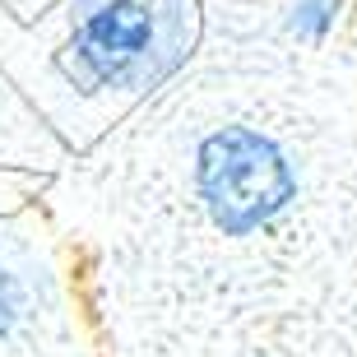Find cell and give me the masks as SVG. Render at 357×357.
I'll return each instance as SVG.
<instances>
[{"instance_id": "1", "label": "cell", "mask_w": 357, "mask_h": 357, "mask_svg": "<svg viewBox=\"0 0 357 357\" xmlns=\"http://www.w3.org/2000/svg\"><path fill=\"white\" fill-rule=\"evenodd\" d=\"M190 0H79L75 61L98 84H144L190 47Z\"/></svg>"}, {"instance_id": "2", "label": "cell", "mask_w": 357, "mask_h": 357, "mask_svg": "<svg viewBox=\"0 0 357 357\" xmlns=\"http://www.w3.org/2000/svg\"><path fill=\"white\" fill-rule=\"evenodd\" d=\"M292 185L297 181L278 144L246 126H223L199 144V195L213 223L232 237L269 223L292 199Z\"/></svg>"}, {"instance_id": "3", "label": "cell", "mask_w": 357, "mask_h": 357, "mask_svg": "<svg viewBox=\"0 0 357 357\" xmlns=\"http://www.w3.org/2000/svg\"><path fill=\"white\" fill-rule=\"evenodd\" d=\"M334 10H339V0H297L292 14H288V33L320 42L325 33H330V24H334Z\"/></svg>"}, {"instance_id": "4", "label": "cell", "mask_w": 357, "mask_h": 357, "mask_svg": "<svg viewBox=\"0 0 357 357\" xmlns=\"http://www.w3.org/2000/svg\"><path fill=\"white\" fill-rule=\"evenodd\" d=\"M14 306H19V297H14V283L5 274H0V334L10 330V320H14Z\"/></svg>"}]
</instances>
